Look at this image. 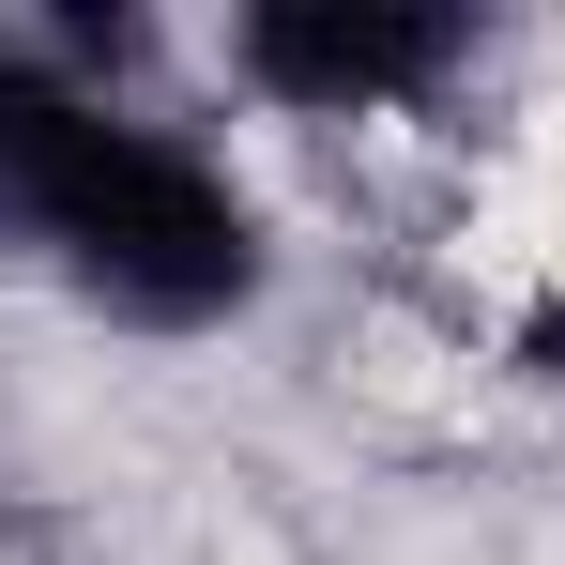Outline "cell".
<instances>
[{"mask_svg": "<svg viewBox=\"0 0 565 565\" xmlns=\"http://www.w3.org/2000/svg\"><path fill=\"white\" fill-rule=\"evenodd\" d=\"M0 245H62L122 321H214L260 276L245 214L199 153H169L77 93H31V77L0 93Z\"/></svg>", "mask_w": 565, "mask_h": 565, "instance_id": "6da1fadb", "label": "cell"}, {"mask_svg": "<svg viewBox=\"0 0 565 565\" xmlns=\"http://www.w3.org/2000/svg\"><path fill=\"white\" fill-rule=\"evenodd\" d=\"M0 93H15V62H0Z\"/></svg>", "mask_w": 565, "mask_h": 565, "instance_id": "277c9868", "label": "cell"}, {"mask_svg": "<svg viewBox=\"0 0 565 565\" xmlns=\"http://www.w3.org/2000/svg\"><path fill=\"white\" fill-rule=\"evenodd\" d=\"M535 367H551V382H565V306H551V321H535Z\"/></svg>", "mask_w": 565, "mask_h": 565, "instance_id": "3957f363", "label": "cell"}, {"mask_svg": "<svg viewBox=\"0 0 565 565\" xmlns=\"http://www.w3.org/2000/svg\"><path fill=\"white\" fill-rule=\"evenodd\" d=\"M444 46H459V15H428V0H260L245 15V62L290 107H382L444 77Z\"/></svg>", "mask_w": 565, "mask_h": 565, "instance_id": "7a4b0ae2", "label": "cell"}]
</instances>
